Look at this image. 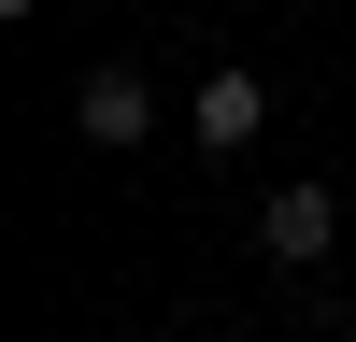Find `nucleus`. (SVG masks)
Returning a JSON list of instances; mask_svg holds the SVG:
<instances>
[{"label":"nucleus","instance_id":"nucleus-3","mask_svg":"<svg viewBox=\"0 0 356 342\" xmlns=\"http://www.w3.org/2000/svg\"><path fill=\"white\" fill-rule=\"evenodd\" d=\"M257 129H271V86H257V72H200V142H214V157H243Z\"/></svg>","mask_w":356,"mask_h":342},{"label":"nucleus","instance_id":"nucleus-1","mask_svg":"<svg viewBox=\"0 0 356 342\" xmlns=\"http://www.w3.org/2000/svg\"><path fill=\"white\" fill-rule=\"evenodd\" d=\"M72 129H86V142H100V157H129V142H143V129H157V86H143V72H129V57H100V72H86V86H72Z\"/></svg>","mask_w":356,"mask_h":342},{"label":"nucleus","instance_id":"nucleus-2","mask_svg":"<svg viewBox=\"0 0 356 342\" xmlns=\"http://www.w3.org/2000/svg\"><path fill=\"white\" fill-rule=\"evenodd\" d=\"M257 243H271L285 271H314V256L342 243V200H328V186H271V214H257Z\"/></svg>","mask_w":356,"mask_h":342}]
</instances>
